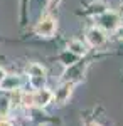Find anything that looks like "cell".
Returning <instances> with one entry per match:
<instances>
[{
    "label": "cell",
    "mask_w": 123,
    "mask_h": 126,
    "mask_svg": "<svg viewBox=\"0 0 123 126\" xmlns=\"http://www.w3.org/2000/svg\"><path fill=\"white\" fill-rule=\"evenodd\" d=\"M96 22H98V25L96 27H100L101 30H108V32H111V30H116L118 29V15L115 14V12H108V10H104L103 14H100V15H96Z\"/></svg>",
    "instance_id": "obj_1"
},
{
    "label": "cell",
    "mask_w": 123,
    "mask_h": 126,
    "mask_svg": "<svg viewBox=\"0 0 123 126\" xmlns=\"http://www.w3.org/2000/svg\"><path fill=\"white\" fill-rule=\"evenodd\" d=\"M27 74H29V81H30V86L34 89H41L44 87L46 82V69L39 64H30L27 67Z\"/></svg>",
    "instance_id": "obj_2"
},
{
    "label": "cell",
    "mask_w": 123,
    "mask_h": 126,
    "mask_svg": "<svg viewBox=\"0 0 123 126\" xmlns=\"http://www.w3.org/2000/svg\"><path fill=\"white\" fill-rule=\"evenodd\" d=\"M56 29H57L56 19L47 15V17L41 19V22H39L37 27H36V32H37V35H41V37H52Z\"/></svg>",
    "instance_id": "obj_3"
},
{
    "label": "cell",
    "mask_w": 123,
    "mask_h": 126,
    "mask_svg": "<svg viewBox=\"0 0 123 126\" xmlns=\"http://www.w3.org/2000/svg\"><path fill=\"white\" fill-rule=\"evenodd\" d=\"M86 40L93 47H101L104 42H106V34L100 27H93V29H89L86 32Z\"/></svg>",
    "instance_id": "obj_4"
},
{
    "label": "cell",
    "mask_w": 123,
    "mask_h": 126,
    "mask_svg": "<svg viewBox=\"0 0 123 126\" xmlns=\"http://www.w3.org/2000/svg\"><path fill=\"white\" fill-rule=\"evenodd\" d=\"M73 89H74V82H73V81H66V82L59 87V89H56V93H52V97L56 99V103H59V104H64L67 99L71 97V94H73Z\"/></svg>",
    "instance_id": "obj_5"
},
{
    "label": "cell",
    "mask_w": 123,
    "mask_h": 126,
    "mask_svg": "<svg viewBox=\"0 0 123 126\" xmlns=\"http://www.w3.org/2000/svg\"><path fill=\"white\" fill-rule=\"evenodd\" d=\"M32 97H34V106L44 108L52 101V93L49 89H46V87H41L36 93H32Z\"/></svg>",
    "instance_id": "obj_6"
},
{
    "label": "cell",
    "mask_w": 123,
    "mask_h": 126,
    "mask_svg": "<svg viewBox=\"0 0 123 126\" xmlns=\"http://www.w3.org/2000/svg\"><path fill=\"white\" fill-rule=\"evenodd\" d=\"M20 84H22V79L19 76H5L3 81L0 82V87L5 91H14V89H19Z\"/></svg>",
    "instance_id": "obj_7"
},
{
    "label": "cell",
    "mask_w": 123,
    "mask_h": 126,
    "mask_svg": "<svg viewBox=\"0 0 123 126\" xmlns=\"http://www.w3.org/2000/svg\"><path fill=\"white\" fill-rule=\"evenodd\" d=\"M67 50L71 54L78 56V57H81V56L86 54V46L81 40H71V42H67Z\"/></svg>",
    "instance_id": "obj_8"
},
{
    "label": "cell",
    "mask_w": 123,
    "mask_h": 126,
    "mask_svg": "<svg viewBox=\"0 0 123 126\" xmlns=\"http://www.w3.org/2000/svg\"><path fill=\"white\" fill-rule=\"evenodd\" d=\"M10 111V101L9 97L0 96V118H5Z\"/></svg>",
    "instance_id": "obj_9"
},
{
    "label": "cell",
    "mask_w": 123,
    "mask_h": 126,
    "mask_svg": "<svg viewBox=\"0 0 123 126\" xmlns=\"http://www.w3.org/2000/svg\"><path fill=\"white\" fill-rule=\"evenodd\" d=\"M104 10H106V7H104L103 2H95V3H91V5H89V12H91V14H96V15L103 14Z\"/></svg>",
    "instance_id": "obj_10"
},
{
    "label": "cell",
    "mask_w": 123,
    "mask_h": 126,
    "mask_svg": "<svg viewBox=\"0 0 123 126\" xmlns=\"http://www.w3.org/2000/svg\"><path fill=\"white\" fill-rule=\"evenodd\" d=\"M22 104H24L25 108H32V106H34L32 93H24V94H22Z\"/></svg>",
    "instance_id": "obj_11"
},
{
    "label": "cell",
    "mask_w": 123,
    "mask_h": 126,
    "mask_svg": "<svg viewBox=\"0 0 123 126\" xmlns=\"http://www.w3.org/2000/svg\"><path fill=\"white\" fill-rule=\"evenodd\" d=\"M0 126H14L10 121H7V119H0Z\"/></svg>",
    "instance_id": "obj_12"
},
{
    "label": "cell",
    "mask_w": 123,
    "mask_h": 126,
    "mask_svg": "<svg viewBox=\"0 0 123 126\" xmlns=\"http://www.w3.org/2000/svg\"><path fill=\"white\" fill-rule=\"evenodd\" d=\"M5 76H7V72H5V71H3V69L0 67V82H2V81H3V78H5Z\"/></svg>",
    "instance_id": "obj_13"
},
{
    "label": "cell",
    "mask_w": 123,
    "mask_h": 126,
    "mask_svg": "<svg viewBox=\"0 0 123 126\" xmlns=\"http://www.w3.org/2000/svg\"><path fill=\"white\" fill-rule=\"evenodd\" d=\"M116 34H118V37H120V39H123V27H120V29H118V32H116Z\"/></svg>",
    "instance_id": "obj_14"
},
{
    "label": "cell",
    "mask_w": 123,
    "mask_h": 126,
    "mask_svg": "<svg viewBox=\"0 0 123 126\" xmlns=\"http://www.w3.org/2000/svg\"><path fill=\"white\" fill-rule=\"evenodd\" d=\"M59 2H61V0H49V5H51V7H52V5H57V3H59Z\"/></svg>",
    "instance_id": "obj_15"
},
{
    "label": "cell",
    "mask_w": 123,
    "mask_h": 126,
    "mask_svg": "<svg viewBox=\"0 0 123 126\" xmlns=\"http://www.w3.org/2000/svg\"><path fill=\"white\" fill-rule=\"evenodd\" d=\"M86 126H101V125H98V123H88Z\"/></svg>",
    "instance_id": "obj_16"
}]
</instances>
